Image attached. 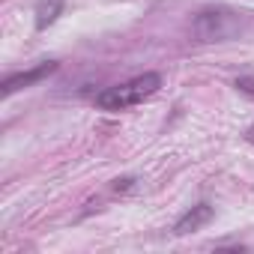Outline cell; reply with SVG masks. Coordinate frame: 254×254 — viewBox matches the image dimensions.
Listing matches in <instances>:
<instances>
[{
  "label": "cell",
  "mask_w": 254,
  "mask_h": 254,
  "mask_svg": "<svg viewBox=\"0 0 254 254\" xmlns=\"http://www.w3.org/2000/svg\"><path fill=\"white\" fill-rule=\"evenodd\" d=\"M239 30V18L227 9H203L194 18V33L200 42H221Z\"/></svg>",
  "instance_id": "cell-2"
},
{
  "label": "cell",
  "mask_w": 254,
  "mask_h": 254,
  "mask_svg": "<svg viewBox=\"0 0 254 254\" xmlns=\"http://www.w3.org/2000/svg\"><path fill=\"white\" fill-rule=\"evenodd\" d=\"M57 69V63L54 60H45V63H39L36 69H30V72H18V75H9L6 81H3V96H12L15 90H21V87H30V84H36V81H42L45 75H51Z\"/></svg>",
  "instance_id": "cell-3"
},
{
  "label": "cell",
  "mask_w": 254,
  "mask_h": 254,
  "mask_svg": "<svg viewBox=\"0 0 254 254\" xmlns=\"http://www.w3.org/2000/svg\"><path fill=\"white\" fill-rule=\"evenodd\" d=\"M159 87H162V75L147 72V75H138L132 81H126V84H117V87L102 90L96 96V105L105 108V111H126V108L144 102L147 96H153Z\"/></svg>",
  "instance_id": "cell-1"
},
{
  "label": "cell",
  "mask_w": 254,
  "mask_h": 254,
  "mask_svg": "<svg viewBox=\"0 0 254 254\" xmlns=\"http://www.w3.org/2000/svg\"><path fill=\"white\" fill-rule=\"evenodd\" d=\"M236 90L254 96V75H239V78H236Z\"/></svg>",
  "instance_id": "cell-6"
},
{
  "label": "cell",
  "mask_w": 254,
  "mask_h": 254,
  "mask_svg": "<svg viewBox=\"0 0 254 254\" xmlns=\"http://www.w3.org/2000/svg\"><path fill=\"white\" fill-rule=\"evenodd\" d=\"M60 12H63V0H39L36 3V30L51 27Z\"/></svg>",
  "instance_id": "cell-5"
},
{
  "label": "cell",
  "mask_w": 254,
  "mask_h": 254,
  "mask_svg": "<svg viewBox=\"0 0 254 254\" xmlns=\"http://www.w3.org/2000/svg\"><path fill=\"white\" fill-rule=\"evenodd\" d=\"M209 218H212V206H209V203H197V206H191V209L174 224V233H177V236H186V233H191V230H200Z\"/></svg>",
  "instance_id": "cell-4"
},
{
  "label": "cell",
  "mask_w": 254,
  "mask_h": 254,
  "mask_svg": "<svg viewBox=\"0 0 254 254\" xmlns=\"http://www.w3.org/2000/svg\"><path fill=\"white\" fill-rule=\"evenodd\" d=\"M248 141H254V129H248Z\"/></svg>",
  "instance_id": "cell-7"
}]
</instances>
